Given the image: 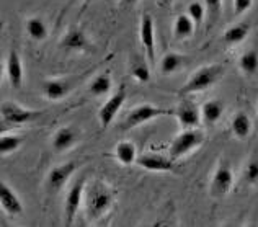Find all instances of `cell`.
<instances>
[{
	"instance_id": "obj_4",
	"label": "cell",
	"mask_w": 258,
	"mask_h": 227,
	"mask_svg": "<svg viewBox=\"0 0 258 227\" xmlns=\"http://www.w3.org/2000/svg\"><path fill=\"white\" fill-rule=\"evenodd\" d=\"M164 115H173V111H168V109H164L157 105H151V103L138 105L134 109H131V111L127 113L123 129H133L136 126L144 125V123L157 120L159 116H164Z\"/></svg>"
},
{
	"instance_id": "obj_23",
	"label": "cell",
	"mask_w": 258,
	"mask_h": 227,
	"mask_svg": "<svg viewBox=\"0 0 258 227\" xmlns=\"http://www.w3.org/2000/svg\"><path fill=\"white\" fill-rule=\"evenodd\" d=\"M26 33L30 34L31 39L35 41H43L47 36V26L41 18L33 17L26 22Z\"/></svg>"
},
{
	"instance_id": "obj_25",
	"label": "cell",
	"mask_w": 258,
	"mask_h": 227,
	"mask_svg": "<svg viewBox=\"0 0 258 227\" xmlns=\"http://www.w3.org/2000/svg\"><path fill=\"white\" fill-rule=\"evenodd\" d=\"M110 90H111V79H110V75H106V74L97 75V77L92 80L90 87H88V92H90L93 97H101V95H106Z\"/></svg>"
},
{
	"instance_id": "obj_12",
	"label": "cell",
	"mask_w": 258,
	"mask_h": 227,
	"mask_svg": "<svg viewBox=\"0 0 258 227\" xmlns=\"http://www.w3.org/2000/svg\"><path fill=\"white\" fill-rule=\"evenodd\" d=\"M176 118H178L180 125L185 128V129H189V128H198L201 125V108H198L191 101H183L178 105L176 108Z\"/></svg>"
},
{
	"instance_id": "obj_29",
	"label": "cell",
	"mask_w": 258,
	"mask_h": 227,
	"mask_svg": "<svg viewBox=\"0 0 258 227\" xmlns=\"http://www.w3.org/2000/svg\"><path fill=\"white\" fill-rule=\"evenodd\" d=\"M188 15H189V18H191L196 25H200L203 22V18H205V5L200 4V2L189 4V7H188Z\"/></svg>"
},
{
	"instance_id": "obj_27",
	"label": "cell",
	"mask_w": 258,
	"mask_h": 227,
	"mask_svg": "<svg viewBox=\"0 0 258 227\" xmlns=\"http://www.w3.org/2000/svg\"><path fill=\"white\" fill-rule=\"evenodd\" d=\"M183 66V58L176 52H168L162 58L160 63V71L164 74H173Z\"/></svg>"
},
{
	"instance_id": "obj_32",
	"label": "cell",
	"mask_w": 258,
	"mask_h": 227,
	"mask_svg": "<svg viewBox=\"0 0 258 227\" xmlns=\"http://www.w3.org/2000/svg\"><path fill=\"white\" fill-rule=\"evenodd\" d=\"M206 7L213 17H219L222 10V0H206Z\"/></svg>"
},
{
	"instance_id": "obj_9",
	"label": "cell",
	"mask_w": 258,
	"mask_h": 227,
	"mask_svg": "<svg viewBox=\"0 0 258 227\" xmlns=\"http://www.w3.org/2000/svg\"><path fill=\"white\" fill-rule=\"evenodd\" d=\"M77 170V165L74 162H67V163H60L52 167L47 174V187L52 191H59L62 190L64 185L69 182V178L74 175V172Z\"/></svg>"
},
{
	"instance_id": "obj_19",
	"label": "cell",
	"mask_w": 258,
	"mask_h": 227,
	"mask_svg": "<svg viewBox=\"0 0 258 227\" xmlns=\"http://www.w3.org/2000/svg\"><path fill=\"white\" fill-rule=\"evenodd\" d=\"M114 157L116 160L123 165H133L138 160V149L133 142L129 141H121L114 147Z\"/></svg>"
},
{
	"instance_id": "obj_1",
	"label": "cell",
	"mask_w": 258,
	"mask_h": 227,
	"mask_svg": "<svg viewBox=\"0 0 258 227\" xmlns=\"http://www.w3.org/2000/svg\"><path fill=\"white\" fill-rule=\"evenodd\" d=\"M85 208L90 219H98L108 212L113 204V195L103 183L93 182L85 188Z\"/></svg>"
},
{
	"instance_id": "obj_26",
	"label": "cell",
	"mask_w": 258,
	"mask_h": 227,
	"mask_svg": "<svg viewBox=\"0 0 258 227\" xmlns=\"http://www.w3.org/2000/svg\"><path fill=\"white\" fill-rule=\"evenodd\" d=\"M23 137L22 136H7L4 134L2 137H0V154L2 155H9V154H13L15 150L20 149V146L23 144Z\"/></svg>"
},
{
	"instance_id": "obj_24",
	"label": "cell",
	"mask_w": 258,
	"mask_h": 227,
	"mask_svg": "<svg viewBox=\"0 0 258 227\" xmlns=\"http://www.w3.org/2000/svg\"><path fill=\"white\" fill-rule=\"evenodd\" d=\"M62 47L66 49H84L87 46V38L80 30H71L62 38Z\"/></svg>"
},
{
	"instance_id": "obj_5",
	"label": "cell",
	"mask_w": 258,
	"mask_h": 227,
	"mask_svg": "<svg viewBox=\"0 0 258 227\" xmlns=\"http://www.w3.org/2000/svg\"><path fill=\"white\" fill-rule=\"evenodd\" d=\"M0 113H2L4 121L10 123V125H26V123L35 121L43 115V111L25 108L15 101H4L0 106Z\"/></svg>"
},
{
	"instance_id": "obj_6",
	"label": "cell",
	"mask_w": 258,
	"mask_h": 227,
	"mask_svg": "<svg viewBox=\"0 0 258 227\" xmlns=\"http://www.w3.org/2000/svg\"><path fill=\"white\" fill-rule=\"evenodd\" d=\"M127 98V92H126V87L121 85L116 92H114L110 98L106 100V103L103 106L100 108L98 111V120H100V125L103 129H106L108 126L111 125L113 120L116 118V115L119 113L121 106L124 105V101Z\"/></svg>"
},
{
	"instance_id": "obj_7",
	"label": "cell",
	"mask_w": 258,
	"mask_h": 227,
	"mask_svg": "<svg viewBox=\"0 0 258 227\" xmlns=\"http://www.w3.org/2000/svg\"><path fill=\"white\" fill-rule=\"evenodd\" d=\"M234 188V174L229 163L222 162L217 165L211 178V195L214 198H222L229 195Z\"/></svg>"
},
{
	"instance_id": "obj_3",
	"label": "cell",
	"mask_w": 258,
	"mask_h": 227,
	"mask_svg": "<svg viewBox=\"0 0 258 227\" xmlns=\"http://www.w3.org/2000/svg\"><path fill=\"white\" fill-rule=\"evenodd\" d=\"M205 139L206 137L200 129H196V128L185 129L181 134L175 137V141L170 146V150H168V157H170L172 160H178L181 157H185L186 154L191 152V150L198 149L201 144L205 142Z\"/></svg>"
},
{
	"instance_id": "obj_21",
	"label": "cell",
	"mask_w": 258,
	"mask_h": 227,
	"mask_svg": "<svg viewBox=\"0 0 258 227\" xmlns=\"http://www.w3.org/2000/svg\"><path fill=\"white\" fill-rule=\"evenodd\" d=\"M195 26H196V23L193 22L191 18H189L188 13H186V15H180V17H176V20H175L173 33H175L176 38L185 39V38L191 36V34H193Z\"/></svg>"
},
{
	"instance_id": "obj_11",
	"label": "cell",
	"mask_w": 258,
	"mask_h": 227,
	"mask_svg": "<svg viewBox=\"0 0 258 227\" xmlns=\"http://www.w3.org/2000/svg\"><path fill=\"white\" fill-rule=\"evenodd\" d=\"M0 204H2V209L10 216H22L25 211L18 195L5 182L0 183Z\"/></svg>"
},
{
	"instance_id": "obj_2",
	"label": "cell",
	"mask_w": 258,
	"mask_h": 227,
	"mask_svg": "<svg viewBox=\"0 0 258 227\" xmlns=\"http://www.w3.org/2000/svg\"><path fill=\"white\" fill-rule=\"evenodd\" d=\"M224 71H226V69H224L222 64H211V66L201 67L200 71H196L191 77L188 79V82L180 88L178 93L188 95V93L206 90V88L213 87L217 80L222 79Z\"/></svg>"
},
{
	"instance_id": "obj_30",
	"label": "cell",
	"mask_w": 258,
	"mask_h": 227,
	"mask_svg": "<svg viewBox=\"0 0 258 227\" xmlns=\"http://www.w3.org/2000/svg\"><path fill=\"white\" fill-rule=\"evenodd\" d=\"M245 180L250 185H258V159H253L245 167Z\"/></svg>"
},
{
	"instance_id": "obj_28",
	"label": "cell",
	"mask_w": 258,
	"mask_h": 227,
	"mask_svg": "<svg viewBox=\"0 0 258 227\" xmlns=\"http://www.w3.org/2000/svg\"><path fill=\"white\" fill-rule=\"evenodd\" d=\"M131 75L138 82H142V84H147V82L151 80V71H149L147 64L139 63V61H136V63L131 64Z\"/></svg>"
},
{
	"instance_id": "obj_18",
	"label": "cell",
	"mask_w": 258,
	"mask_h": 227,
	"mask_svg": "<svg viewBox=\"0 0 258 227\" xmlns=\"http://www.w3.org/2000/svg\"><path fill=\"white\" fill-rule=\"evenodd\" d=\"M230 129L237 139H247L252 133V121H250L248 115L243 111L235 113L232 121H230Z\"/></svg>"
},
{
	"instance_id": "obj_15",
	"label": "cell",
	"mask_w": 258,
	"mask_h": 227,
	"mask_svg": "<svg viewBox=\"0 0 258 227\" xmlns=\"http://www.w3.org/2000/svg\"><path fill=\"white\" fill-rule=\"evenodd\" d=\"M76 142H77V131L69 126L57 129L52 137V147L56 152H66V150L76 146Z\"/></svg>"
},
{
	"instance_id": "obj_22",
	"label": "cell",
	"mask_w": 258,
	"mask_h": 227,
	"mask_svg": "<svg viewBox=\"0 0 258 227\" xmlns=\"http://www.w3.org/2000/svg\"><path fill=\"white\" fill-rule=\"evenodd\" d=\"M239 67L243 74L253 75L258 72V51L256 49H248L239 58Z\"/></svg>"
},
{
	"instance_id": "obj_31",
	"label": "cell",
	"mask_w": 258,
	"mask_h": 227,
	"mask_svg": "<svg viewBox=\"0 0 258 227\" xmlns=\"http://www.w3.org/2000/svg\"><path fill=\"white\" fill-rule=\"evenodd\" d=\"M253 0H234V13L235 15H242L247 10H250Z\"/></svg>"
},
{
	"instance_id": "obj_20",
	"label": "cell",
	"mask_w": 258,
	"mask_h": 227,
	"mask_svg": "<svg viewBox=\"0 0 258 227\" xmlns=\"http://www.w3.org/2000/svg\"><path fill=\"white\" fill-rule=\"evenodd\" d=\"M248 33H250L248 23H237V25L229 26V28L224 31L222 41L226 44H239L248 36Z\"/></svg>"
},
{
	"instance_id": "obj_13",
	"label": "cell",
	"mask_w": 258,
	"mask_h": 227,
	"mask_svg": "<svg viewBox=\"0 0 258 227\" xmlns=\"http://www.w3.org/2000/svg\"><path fill=\"white\" fill-rule=\"evenodd\" d=\"M173 162L170 157L159 155V154H144L139 155L136 163L139 167L146 168L149 172H157V174H164V172H172L173 170Z\"/></svg>"
},
{
	"instance_id": "obj_33",
	"label": "cell",
	"mask_w": 258,
	"mask_h": 227,
	"mask_svg": "<svg viewBox=\"0 0 258 227\" xmlns=\"http://www.w3.org/2000/svg\"><path fill=\"white\" fill-rule=\"evenodd\" d=\"M124 4H127V5H133V4H136L138 2V0H123Z\"/></svg>"
},
{
	"instance_id": "obj_10",
	"label": "cell",
	"mask_w": 258,
	"mask_h": 227,
	"mask_svg": "<svg viewBox=\"0 0 258 227\" xmlns=\"http://www.w3.org/2000/svg\"><path fill=\"white\" fill-rule=\"evenodd\" d=\"M139 36H141V43L146 49L149 63H154V59H155V25H154V20L151 18V15H147V13L141 20Z\"/></svg>"
},
{
	"instance_id": "obj_16",
	"label": "cell",
	"mask_w": 258,
	"mask_h": 227,
	"mask_svg": "<svg viewBox=\"0 0 258 227\" xmlns=\"http://www.w3.org/2000/svg\"><path fill=\"white\" fill-rule=\"evenodd\" d=\"M71 92V84L64 79H51L43 84V95L47 100H62Z\"/></svg>"
},
{
	"instance_id": "obj_17",
	"label": "cell",
	"mask_w": 258,
	"mask_h": 227,
	"mask_svg": "<svg viewBox=\"0 0 258 227\" xmlns=\"http://www.w3.org/2000/svg\"><path fill=\"white\" fill-rule=\"evenodd\" d=\"M222 113H224V105L219 100H208L201 105V118L203 123H206L208 126L216 125L222 118Z\"/></svg>"
},
{
	"instance_id": "obj_14",
	"label": "cell",
	"mask_w": 258,
	"mask_h": 227,
	"mask_svg": "<svg viewBox=\"0 0 258 227\" xmlns=\"http://www.w3.org/2000/svg\"><path fill=\"white\" fill-rule=\"evenodd\" d=\"M5 72L13 88H20L23 85V79H25L23 63H22V59H20V54L15 49H12L9 52V58H7V64H5Z\"/></svg>"
},
{
	"instance_id": "obj_8",
	"label": "cell",
	"mask_w": 258,
	"mask_h": 227,
	"mask_svg": "<svg viewBox=\"0 0 258 227\" xmlns=\"http://www.w3.org/2000/svg\"><path fill=\"white\" fill-rule=\"evenodd\" d=\"M84 195H85V182L79 180L69 190V193H67V198H66L64 211H66V222H67V225H71L74 222V219H76L77 211H79L80 204H82L84 198H85Z\"/></svg>"
},
{
	"instance_id": "obj_34",
	"label": "cell",
	"mask_w": 258,
	"mask_h": 227,
	"mask_svg": "<svg viewBox=\"0 0 258 227\" xmlns=\"http://www.w3.org/2000/svg\"><path fill=\"white\" fill-rule=\"evenodd\" d=\"M160 2H162V4H164V5H165V4H170V2H172V0H160Z\"/></svg>"
}]
</instances>
